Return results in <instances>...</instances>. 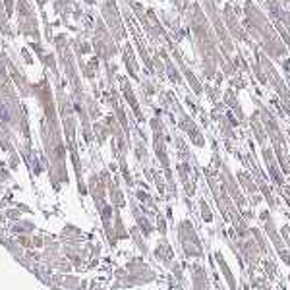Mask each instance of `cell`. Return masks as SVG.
<instances>
[{
  "label": "cell",
  "mask_w": 290,
  "mask_h": 290,
  "mask_svg": "<svg viewBox=\"0 0 290 290\" xmlns=\"http://www.w3.org/2000/svg\"><path fill=\"white\" fill-rule=\"evenodd\" d=\"M14 2H16V0H4V10H6L8 17L14 14Z\"/></svg>",
  "instance_id": "obj_10"
},
{
  "label": "cell",
  "mask_w": 290,
  "mask_h": 290,
  "mask_svg": "<svg viewBox=\"0 0 290 290\" xmlns=\"http://www.w3.org/2000/svg\"><path fill=\"white\" fill-rule=\"evenodd\" d=\"M155 258L164 265V267H170L172 263H174V252H172V248H170V244L166 242V238H162V240H159V244H157V250H155Z\"/></svg>",
  "instance_id": "obj_4"
},
{
  "label": "cell",
  "mask_w": 290,
  "mask_h": 290,
  "mask_svg": "<svg viewBox=\"0 0 290 290\" xmlns=\"http://www.w3.org/2000/svg\"><path fill=\"white\" fill-rule=\"evenodd\" d=\"M215 261H217V265H219V269H221V273H223V277H225V281H226V285H228V290H238L236 277H234L232 269L228 267V263H226L223 252H215Z\"/></svg>",
  "instance_id": "obj_3"
},
{
  "label": "cell",
  "mask_w": 290,
  "mask_h": 290,
  "mask_svg": "<svg viewBox=\"0 0 290 290\" xmlns=\"http://www.w3.org/2000/svg\"><path fill=\"white\" fill-rule=\"evenodd\" d=\"M178 242H180V248L184 252V256L188 259H203L205 258V250H203V244L193 228V225L190 221H182L178 225Z\"/></svg>",
  "instance_id": "obj_1"
},
{
  "label": "cell",
  "mask_w": 290,
  "mask_h": 290,
  "mask_svg": "<svg viewBox=\"0 0 290 290\" xmlns=\"http://www.w3.org/2000/svg\"><path fill=\"white\" fill-rule=\"evenodd\" d=\"M261 290H271V287H269V285H267V283H265V285H263V287H261Z\"/></svg>",
  "instance_id": "obj_12"
},
{
  "label": "cell",
  "mask_w": 290,
  "mask_h": 290,
  "mask_svg": "<svg viewBox=\"0 0 290 290\" xmlns=\"http://www.w3.org/2000/svg\"><path fill=\"white\" fill-rule=\"evenodd\" d=\"M238 180H240V184L246 188V192H248L250 195H254V193L258 192V184L254 182V176H250V174H246V172H240V174H238Z\"/></svg>",
  "instance_id": "obj_5"
},
{
  "label": "cell",
  "mask_w": 290,
  "mask_h": 290,
  "mask_svg": "<svg viewBox=\"0 0 290 290\" xmlns=\"http://www.w3.org/2000/svg\"><path fill=\"white\" fill-rule=\"evenodd\" d=\"M289 285H290V275H289Z\"/></svg>",
  "instance_id": "obj_15"
},
{
  "label": "cell",
  "mask_w": 290,
  "mask_h": 290,
  "mask_svg": "<svg viewBox=\"0 0 290 290\" xmlns=\"http://www.w3.org/2000/svg\"><path fill=\"white\" fill-rule=\"evenodd\" d=\"M157 228H159V232L164 236L166 234V223H164V217L162 215H159V221H157Z\"/></svg>",
  "instance_id": "obj_9"
},
{
  "label": "cell",
  "mask_w": 290,
  "mask_h": 290,
  "mask_svg": "<svg viewBox=\"0 0 290 290\" xmlns=\"http://www.w3.org/2000/svg\"><path fill=\"white\" fill-rule=\"evenodd\" d=\"M199 207H201V219H203L205 223H211V221H213V213H211V209H209L207 201H205V199H201V201H199Z\"/></svg>",
  "instance_id": "obj_7"
},
{
  "label": "cell",
  "mask_w": 290,
  "mask_h": 290,
  "mask_svg": "<svg viewBox=\"0 0 290 290\" xmlns=\"http://www.w3.org/2000/svg\"><path fill=\"white\" fill-rule=\"evenodd\" d=\"M263 267H265V277H275L277 273V267L271 259H263Z\"/></svg>",
  "instance_id": "obj_8"
},
{
  "label": "cell",
  "mask_w": 290,
  "mask_h": 290,
  "mask_svg": "<svg viewBox=\"0 0 290 290\" xmlns=\"http://www.w3.org/2000/svg\"><path fill=\"white\" fill-rule=\"evenodd\" d=\"M190 277H192V289L193 290H211L207 271L201 263H192L190 265Z\"/></svg>",
  "instance_id": "obj_2"
},
{
  "label": "cell",
  "mask_w": 290,
  "mask_h": 290,
  "mask_svg": "<svg viewBox=\"0 0 290 290\" xmlns=\"http://www.w3.org/2000/svg\"><path fill=\"white\" fill-rule=\"evenodd\" d=\"M244 290H252V287H248V285H244Z\"/></svg>",
  "instance_id": "obj_13"
},
{
  "label": "cell",
  "mask_w": 290,
  "mask_h": 290,
  "mask_svg": "<svg viewBox=\"0 0 290 290\" xmlns=\"http://www.w3.org/2000/svg\"><path fill=\"white\" fill-rule=\"evenodd\" d=\"M132 236H134V242H136V246L140 248V252H142V254H147V244H145L142 234H140V228H134V230H132Z\"/></svg>",
  "instance_id": "obj_6"
},
{
  "label": "cell",
  "mask_w": 290,
  "mask_h": 290,
  "mask_svg": "<svg viewBox=\"0 0 290 290\" xmlns=\"http://www.w3.org/2000/svg\"><path fill=\"white\" fill-rule=\"evenodd\" d=\"M85 2H87V4H93V0H85Z\"/></svg>",
  "instance_id": "obj_14"
},
{
  "label": "cell",
  "mask_w": 290,
  "mask_h": 290,
  "mask_svg": "<svg viewBox=\"0 0 290 290\" xmlns=\"http://www.w3.org/2000/svg\"><path fill=\"white\" fill-rule=\"evenodd\" d=\"M21 56H23V60H25V62H27V64H29V66H31V64H33V58H31V54H29V52H27V50H25V48H23V50H21Z\"/></svg>",
  "instance_id": "obj_11"
}]
</instances>
